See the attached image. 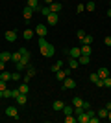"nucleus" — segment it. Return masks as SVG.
Masks as SVG:
<instances>
[{
    "mask_svg": "<svg viewBox=\"0 0 111 123\" xmlns=\"http://www.w3.org/2000/svg\"><path fill=\"white\" fill-rule=\"evenodd\" d=\"M41 2H44V6H50L52 2H56V0H41Z\"/></svg>",
    "mask_w": 111,
    "mask_h": 123,
    "instance_id": "nucleus-47",
    "label": "nucleus"
},
{
    "mask_svg": "<svg viewBox=\"0 0 111 123\" xmlns=\"http://www.w3.org/2000/svg\"><path fill=\"white\" fill-rule=\"evenodd\" d=\"M65 123H76V118H74V114H69V116H65Z\"/></svg>",
    "mask_w": 111,
    "mask_h": 123,
    "instance_id": "nucleus-36",
    "label": "nucleus"
},
{
    "mask_svg": "<svg viewBox=\"0 0 111 123\" xmlns=\"http://www.w3.org/2000/svg\"><path fill=\"white\" fill-rule=\"evenodd\" d=\"M26 66H28V62H24L22 59H21L19 62H15V70H17V72H24V70H26Z\"/></svg>",
    "mask_w": 111,
    "mask_h": 123,
    "instance_id": "nucleus-14",
    "label": "nucleus"
},
{
    "mask_svg": "<svg viewBox=\"0 0 111 123\" xmlns=\"http://www.w3.org/2000/svg\"><path fill=\"white\" fill-rule=\"evenodd\" d=\"M2 98H4V94H2V90H0V99H2Z\"/></svg>",
    "mask_w": 111,
    "mask_h": 123,
    "instance_id": "nucleus-51",
    "label": "nucleus"
},
{
    "mask_svg": "<svg viewBox=\"0 0 111 123\" xmlns=\"http://www.w3.org/2000/svg\"><path fill=\"white\" fill-rule=\"evenodd\" d=\"M93 41H95L93 35H85L83 39H81V44H93Z\"/></svg>",
    "mask_w": 111,
    "mask_h": 123,
    "instance_id": "nucleus-29",
    "label": "nucleus"
},
{
    "mask_svg": "<svg viewBox=\"0 0 111 123\" xmlns=\"http://www.w3.org/2000/svg\"><path fill=\"white\" fill-rule=\"evenodd\" d=\"M69 53H70L72 59H78V57L81 55V50H80V46H74V48H70V50H69Z\"/></svg>",
    "mask_w": 111,
    "mask_h": 123,
    "instance_id": "nucleus-10",
    "label": "nucleus"
},
{
    "mask_svg": "<svg viewBox=\"0 0 111 123\" xmlns=\"http://www.w3.org/2000/svg\"><path fill=\"white\" fill-rule=\"evenodd\" d=\"M85 9H87V11H95V9H96V2H93V0H89V2L85 4Z\"/></svg>",
    "mask_w": 111,
    "mask_h": 123,
    "instance_id": "nucleus-25",
    "label": "nucleus"
},
{
    "mask_svg": "<svg viewBox=\"0 0 111 123\" xmlns=\"http://www.w3.org/2000/svg\"><path fill=\"white\" fill-rule=\"evenodd\" d=\"M89 123H100V118H96V116H93V118H89Z\"/></svg>",
    "mask_w": 111,
    "mask_h": 123,
    "instance_id": "nucleus-42",
    "label": "nucleus"
},
{
    "mask_svg": "<svg viewBox=\"0 0 111 123\" xmlns=\"http://www.w3.org/2000/svg\"><path fill=\"white\" fill-rule=\"evenodd\" d=\"M96 74H98V77H100V79H106V77H109V70H107V68H100Z\"/></svg>",
    "mask_w": 111,
    "mask_h": 123,
    "instance_id": "nucleus-20",
    "label": "nucleus"
},
{
    "mask_svg": "<svg viewBox=\"0 0 111 123\" xmlns=\"http://www.w3.org/2000/svg\"><path fill=\"white\" fill-rule=\"evenodd\" d=\"M69 74H70V68H61L59 72H56V79H58V81H63Z\"/></svg>",
    "mask_w": 111,
    "mask_h": 123,
    "instance_id": "nucleus-4",
    "label": "nucleus"
},
{
    "mask_svg": "<svg viewBox=\"0 0 111 123\" xmlns=\"http://www.w3.org/2000/svg\"><path fill=\"white\" fill-rule=\"evenodd\" d=\"M106 108H107V110H111V103H106Z\"/></svg>",
    "mask_w": 111,
    "mask_h": 123,
    "instance_id": "nucleus-48",
    "label": "nucleus"
},
{
    "mask_svg": "<svg viewBox=\"0 0 111 123\" xmlns=\"http://www.w3.org/2000/svg\"><path fill=\"white\" fill-rule=\"evenodd\" d=\"M0 79L7 83V81H9V79H11V72H6V70H4V72L0 74Z\"/></svg>",
    "mask_w": 111,
    "mask_h": 123,
    "instance_id": "nucleus-27",
    "label": "nucleus"
},
{
    "mask_svg": "<svg viewBox=\"0 0 111 123\" xmlns=\"http://www.w3.org/2000/svg\"><path fill=\"white\" fill-rule=\"evenodd\" d=\"M19 92L21 94H28V83H22L21 86H19Z\"/></svg>",
    "mask_w": 111,
    "mask_h": 123,
    "instance_id": "nucleus-35",
    "label": "nucleus"
},
{
    "mask_svg": "<svg viewBox=\"0 0 111 123\" xmlns=\"http://www.w3.org/2000/svg\"><path fill=\"white\" fill-rule=\"evenodd\" d=\"M26 74H28L30 77H33L37 72H35V68H33V66H30V64H28V66H26Z\"/></svg>",
    "mask_w": 111,
    "mask_h": 123,
    "instance_id": "nucleus-32",
    "label": "nucleus"
},
{
    "mask_svg": "<svg viewBox=\"0 0 111 123\" xmlns=\"http://www.w3.org/2000/svg\"><path fill=\"white\" fill-rule=\"evenodd\" d=\"M19 51H21V55H22V61L30 64V57H32V53H30L26 48H19Z\"/></svg>",
    "mask_w": 111,
    "mask_h": 123,
    "instance_id": "nucleus-8",
    "label": "nucleus"
},
{
    "mask_svg": "<svg viewBox=\"0 0 111 123\" xmlns=\"http://www.w3.org/2000/svg\"><path fill=\"white\" fill-rule=\"evenodd\" d=\"M106 15H107V17H111V7L107 9V13H106Z\"/></svg>",
    "mask_w": 111,
    "mask_h": 123,
    "instance_id": "nucleus-49",
    "label": "nucleus"
},
{
    "mask_svg": "<svg viewBox=\"0 0 111 123\" xmlns=\"http://www.w3.org/2000/svg\"><path fill=\"white\" fill-rule=\"evenodd\" d=\"M26 96L28 94H21V96L17 98V103H19V105H26Z\"/></svg>",
    "mask_w": 111,
    "mask_h": 123,
    "instance_id": "nucleus-31",
    "label": "nucleus"
},
{
    "mask_svg": "<svg viewBox=\"0 0 111 123\" xmlns=\"http://www.w3.org/2000/svg\"><path fill=\"white\" fill-rule=\"evenodd\" d=\"M89 81H91V83H95V85H96V83L100 81V77H98V74H91V75H89Z\"/></svg>",
    "mask_w": 111,
    "mask_h": 123,
    "instance_id": "nucleus-34",
    "label": "nucleus"
},
{
    "mask_svg": "<svg viewBox=\"0 0 111 123\" xmlns=\"http://www.w3.org/2000/svg\"><path fill=\"white\" fill-rule=\"evenodd\" d=\"M21 59H22L21 51H15V53H11V62H19Z\"/></svg>",
    "mask_w": 111,
    "mask_h": 123,
    "instance_id": "nucleus-23",
    "label": "nucleus"
},
{
    "mask_svg": "<svg viewBox=\"0 0 111 123\" xmlns=\"http://www.w3.org/2000/svg\"><path fill=\"white\" fill-rule=\"evenodd\" d=\"M104 81V86L106 88H111V77H106V79H102Z\"/></svg>",
    "mask_w": 111,
    "mask_h": 123,
    "instance_id": "nucleus-37",
    "label": "nucleus"
},
{
    "mask_svg": "<svg viewBox=\"0 0 111 123\" xmlns=\"http://www.w3.org/2000/svg\"><path fill=\"white\" fill-rule=\"evenodd\" d=\"M76 121L78 123H89V116H87V112H81L76 116Z\"/></svg>",
    "mask_w": 111,
    "mask_h": 123,
    "instance_id": "nucleus-13",
    "label": "nucleus"
},
{
    "mask_svg": "<svg viewBox=\"0 0 111 123\" xmlns=\"http://www.w3.org/2000/svg\"><path fill=\"white\" fill-rule=\"evenodd\" d=\"M81 107H83V110H87V108H91V103H87V101H83V105H81Z\"/></svg>",
    "mask_w": 111,
    "mask_h": 123,
    "instance_id": "nucleus-45",
    "label": "nucleus"
},
{
    "mask_svg": "<svg viewBox=\"0 0 111 123\" xmlns=\"http://www.w3.org/2000/svg\"><path fill=\"white\" fill-rule=\"evenodd\" d=\"M63 107H65V103H63V101H59V99L52 103V108L56 110V112H58V110H63Z\"/></svg>",
    "mask_w": 111,
    "mask_h": 123,
    "instance_id": "nucleus-18",
    "label": "nucleus"
},
{
    "mask_svg": "<svg viewBox=\"0 0 111 123\" xmlns=\"http://www.w3.org/2000/svg\"><path fill=\"white\" fill-rule=\"evenodd\" d=\"M4 70H6V62L0 61V72H4Z\"/></svg>",
    "mask_w": 111,
    "mask_h": 123,
    "instance_id": "nucleus-46",
    "label": "nucleus"
},
{
    "mask_svg": "<svg viewBox=\"0 0 111 123\" xmlns=\"http://www.w3.org/2000/svg\"><path fill=\"white\" fill-rule=\"evenodd\" d=\"M85 112H87V116H89V118H93V116H96V110H93V108H87Z\"/></svg>",
    "mask_w": 111,
    "mask_h": 123,
    "instance_id": "nucleus-40",
    "label": "nucleus"
},
{
    "mask_svg": "<svg viewBox=\"0 0 111 123\" xmlns=\"http://www.w3.org/2000/svg\"><path fill=\"white\" fill-rule=\"evenodd\" d=\"M80 50H81V55H91V53H93L91 44H81V46H80Z\"/></svg>",
    "mask_w": 111,
    "mask_h": 123,
    "instance_id": "nucleus-11",
    "label": "nucleus"
},
{
    "mask_svg": "<svg viewBox=\"0 0 111 123\" xmlns=\"http://www.w3.org/2000/svg\"><path fill=\"white\" fill-rule=\"evenodd\" d=\"M61 68H63V61H56V62L52 64V68H50V70H52V72L56 74V72H59Z\"/></svg>",
    "mask_w": 111,
    "mask_h": 123,
    "instance_id": "nucleus-17",
    "label": "nucleus"
},
{
    "mask_svg": "<svg viewBox=\"0 0 111 123\" xmlns=\"http://www.w3.org/2000/svg\"><path fill=\"white\" fill-rule=\"evenodd\" d=\"M0 61L9 62L11 61V51H2V53H0Z\"/></svg>",
    "mask_w": 111,
    "mask_h": 123,
    "instance_id": "nucleus-16",
    "label": "nucleus"
},
{
    "mask_svg": "<svg viewBox=\"0 0 111 123\" xmlns=\"http://www.w3.org/2000/svg\"><path fill=\"white\" fill-rule=\"evenodd\" d=\"M107 119H109V121H111V110H109V114H107Z\"/></svg>",
    "mask_w": 111,
    "mask_h": 123,
    "instance_id": "nucleus-50",
    "label": "nucleus"
},
{
    "mask_svg": "<svg viewBox=\"0 0 111 123\" xmlns=\"http://www.w3.org/2000/svg\"><path fill=\"white\" fill-rule=\"evenodd\" d=\"M78 62L81 64V66L89 64V62H91V55H80V57H78Z\"/></svg>",
    "mask_w": 111,
    "mask_h": 123,
    "instance_id": "nucleus-15",
    "label": "nucleus"
},
{
    "mask_svg": "<svg viewBox=\"0 0 111 123\" xmlns=\"http://www.w3.org/2000/svg\"><path fill=\"white\" fill-rule=\"evenodd\" d=\"M50 13H52V11H50V7H48V6H41V15H43V17H48Z\"/></svg>",
    "mask_w": 111,
    "mask_h": 123,
    "instance_id": "nucleus-28",
    "label": "nucleus"
},
{
    "mask_svg": "<svg viewBox=\"0 0 111 123\" xmlns=\"http://www.w3.org/2000/svg\"><path fill=\"white\" fill-rule=\"evenodd\" d=\"M107 114H109V110L104 107V108H100V110L96 112V116H98V118H107Z\"/></svg>",
    "mask_w": 111,
    "mask_h": 123,
    "instance_id": "nucleus-24",
    "label": "nucleus"
},
{
    "mask_svg": "<svg viewBox=\"0 0 111 123\" xmlns=\"http://www.w3.org/2000/svg\"><path fill=\"white\" fill-rule=\"evenodd\" d=\"M109 6H111V0H109Z\"/></svg>",
    "mask_w": 111,
    "mask_h": 123,
    "instance_id": "nucleus-52",
    "label": "nucleus"
},
{
    "mask_svg": "<svg viewBox=\"0 0 111 123\" xmlns=\"http://www.w3.org/2000/svg\"><path fill=\"white\" fill-rule=\"evenodd\" d=\"M104 44H106V46H111V37H109V35L104 39Z\"/></svg>",
    "mask_w": 111,
    "mask_h": 123,
    "instance_id": "nucleus-43",
    "label": "nucleus"
},
{
    "mask_svg": "<svg viewBox=\"0 0 111 123\" xmlns=\"http://www.w3.org/2000/svg\"><path fill=\"white\" fill-rule=\"evenodd\" d=\"M70 105H72V107H81V105H83V99L76 96V98H72V101H70Z\"/></svg>",
    "mask_w": 111,
    "mask_h": 123,
    "instance_id": "nucleus-21",
    "label": "nucleus"
},
{
    "mask_svg": "<svg viewBox=\"0 0 111 123\" xmlns=\"http://www.w3.org/2000/svg\"><path fill=\"white\" fill-rule=\"evenodd\" d=\"M21 74L22 72H13V74H11V81H21V77H22Z\"/></svg>",
    "mask_w": 111,
    "mask_h": 123,
    "instance_id": "nucleus-33",
    "label": "nucleus"
},
{
    "mask_svg": "<svg viewBox=\"0 0 111 123\" xmlns=\"http://www.w3.org/2000/svg\"><path fill=\"white\" fill-rule=\"evenodd\" d=\"M72 112H74V107H72V105H67V103H65L63 114H65V116H69V114H72Z\"/></svg>",
    "mask_w": 111,
    "mask_h": 123,
    "instance_id": "nucleus-22",
    "label": "nucleus"
},
{
    "mask_svg": "<svg viewBox=\"0 0 111 123\" xmlns=\"http://www.w3.org/2000/svg\"><path fill=\"white\" fill-rule=\"evenodd\" d=\"M46 22H48V26H56L59 22V15L58 13H50V15L46 17Z\"/></svg>",
    "mask_w": 111,
    "mask_h": 123,
    "instance_id": "nucleus-6",
    "label": "nucleus"
},
{
    "mask_svg": "<svg viewBox=\"0 0 111 123\" xmlns=\"http://www.w3.org/2000/svg\"><path fill=\"white\" fill-rule=\"evenodd\" d=\"M78 66H80L78 59H72V57H70V61H69V68H70V70H74V68H78Z\"/></svg>",
    "mask_w": 111,
    "mask_h": 123,
    "instance_id": "nucleus-26",
    "label": "nucleus"
},
{
    "mask_svg": "<svg viewBox=\"0 0 111 123\" xmlns=\"http://www.w3.org/2000/svg\"><path fill=\"white\" fill-rule=\"evenodd\" d=\"M6 88H7V86H6V81H2V79H0V90H2V92H4Z\"/></svg>",
    "mask_w": 111,
    "mask_h": 123,
    "instance_id": "nucleus-44",
    "label": "nucleus"
},
{
    "mask_svg": "<svg viewBox=\"0 0 111 123\" xmlns=\"http://www.w3.org/2000/svg\"><path fill=\"white\" fill-rule=\"evenodd\" d=\"M6 116H9V118H13V119H19V110H17V107H7L6 108Z\"/></svg>",
    "mask_w": 111,
    "mask_h": 123,
    "instance_id": "nucleus-5",
    "label": "nucleus"
},
{
    "mask_svg": "<svg viewBox=\"0 0 111 123\" xmlns=\"http://www.w3.org/2000/svg\"><path fill=\"white\" fill-rule=\"evenodd\" d=\"M33 35H35V31L33 30H24V33H22V37H24V39H26V41H30V39H33Z\"/></svg>",
    "mask_w": 111,
    "mask_h": 123,
    "instance_id": "nucleus-19",
    "label": "nucleus"
},
{
    "mask_svg": "<svg viewBox=\"0 0 111 123\" xmlns=\"http://www.w3.org/2000/svg\"><path fill=\"white\" fill-rule=\"evenodd\" d=\"M41 50V55L43 57H54V53H56V48H54V44H44V46H41L39 48Z\"/></svg>",
    "mask_w": 111,
    "mask_h": 123,
    "instance_id": "nucleus-1",
    "label": "nucleus"
},
{
    "mask_svg": "<svg viewBox=\"0 0 111 123\" xmlns=\"http://www.w3.org/2000/svg\"><path fill=\"white\" fill-rule=\"evenodd\" d=\"M33 31H35V35H37V37H46L48 28H46V24H37L35 28H33Z\"/></svg>",
    "mask_w": 111,
    "mask_h": 123,
    "instance_id": "nucleus-2",
    "label": "nucleus"
},
{
    "mask_svg": "<svg viewBox=\"0 0 111 123\" xmlns=\"http://www.w3.org/2000/svg\"><path fill=\"white\" fill-rule=\"evenodd\" d=\"M63 88H76V81L74 79H70L69 75L63 79Z\"/></svg>",
    "mask_w": 111,
    "mask_h": 123,
    "instance_id": "nucleus-7",
    "label": "nucleus"
},
{
    "mask_svg": "<svg viewBox=\"0 0 111 123\" xmlns=\"http://www.w3.org/2000/svg\"><path fill=\"white\" fill-rule=\"evenodd\" d=\"M83 9H85L83 4H78V6H76V11H78V13H83Z\"/></svg>",
    "mask_w": 111,
    "mask_h": 123,
    "instance_id": "nucleus-41",
    "label": "nucleus"
},
{
    "mask_svg": "<svg viewBox=\"0 0 111 123\" xmlns=\"http://www.w3.org/2000/svg\"><path fill=\"white\" fill-rule=\"evenodd\" d=\"M2 94H4V98H6V99H11V90H9V88H6Z\"/></svg>",
    "mask_w": 111,
    "mask_h": 123,
    "instance_id": "nucleus-39",
    "label": "nucleus"
},
{
    "mask_svg": "<svg viewBox=\"0 0 111 123\" xmlns=\"http://www.w3.org/2000/svg\"><path fill=\"white\" fill-rule=\"evenodd\" d=\"M76 37H78L80 41H81V39L85 37V31H83V30H78V31H76Z\"/></svg>",
    "mask_w": 111,
    "mask_h": 123,
    "instance_id": "nucleus-38",
    "label": "nucleus"
},
{
    "mask_svg": "<svg viewBox=\"0 0 111 123\" xmlns=\"http://www.w3.org/2000/svg\"><path fill=\"white\" fill-rule=\"evenodd\" d=\"M26 6H30V7H37V6H41V0H26Z\"/></svg>",
    "mask_w": 111,
    "mask_h": 123,
    "instance_id": "nucleus-30",
    "label": "nucleus"
},
{
    "mask_svg": "<svg viewBox=\"0 0 111 123\" xmlns=\"http://www.w3.org/2000/svg\"><path fill=\"white\" fill-rule=\"evenodd\" d=\"M48 7H50V11H52V13H59V11L63 9V6H61V2H52V4L48 6Z\"/></svg>",
    "mask_w": 111,
    "mask_h": 123,
    "instance_id": "nucleus-9",
    "label": "nucleus"
},
{
    "mask_svg": "<svg viewBox=\"0 0 111 123\" xmlns=\"http://www.w3.org/2000/svg\"><path fill=\"white\" fill-rule=\"evenodd\" d=\"M4 39H6L7 42H15V41H17V31H15V30H7V31L4 33Z\"/></svg>",
    "mask_w": 111,
    "mask_h": 123,
    "instance_id": "nucleus-3",
    "label": "nucleus"
},
{
    "mask_svg": "<svg viewBox=\"0 0 111 123\" xmlns=\"http://www.w3.org/2000/svg\"><path fill=\"white\" fill-rule=\"evenodd\" d=\"M22 13H24V18H26V22H28V20H30V18H32V17H33V7H30V6H26Z\"/></svg>",
    "mask_w": 111,
    "mask_h": 123,
    "instance_id": "nucleus-12",
    "label": "nucleus"
}]
</instances>
